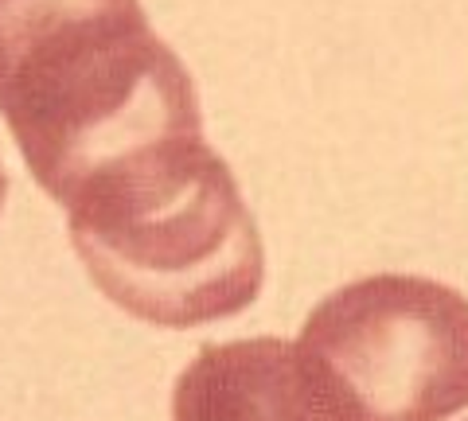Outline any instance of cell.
Instances as JSON below:
<instances>
[{"label": "cell", "mask_w": 468, "mask_h": 421, "mask_svg": "<svg viewBox=\"0 0 468 421\" xmlns=\"http://www.w3.org/2000/svg\"><path fill=\"white\" fill-rule=\"evenodd\" d=\"M0 118L58 207L101 168L203 133L196 82L141 0H0Z\"/></svg>", "instance_id": "cell-1"}, {"label": "cell", "mask_w": 468, "mask_h": 421, "mask_svg": "<svg viewBox=\"0 0 468 421\" xmlns=\"http://www.w3.org/2000/svg\"><path fill=\"white\" fill-rule=\"evenodd\" d=\"M63 211L94 289L133 321L156 328L230 321L266 285L258 223L203 133L156 141L101 168Z\"/></svg>", "instance_id": "cell-2"}, {"label": "cell", "mask_w": 468, "mask_h": 421, "mask_svg": "<svg viewBox=\"0 0 468 421\" xmlns=\"http://www.w3.org/2000/svg\"><path fill=\"white\" fill-rule=\"evenodd\" d=\"M297 347L351 421H449L468 410V297L418 273H371L335 289Z\"/></svg>", "instance_id": "cell-3"}, {"label": "cell", "mask_w": 468, "mask_h": 421, "mask_svg": "<svg viewBox=\"0 0 468 421\" xmlns=\"http://www.w3.org/2000/svg\"><path fill=\"white\" fill-rule=\"evenodd\" d=\"M172 421H351L297 340L207 343L172 386Z\"/></svg>", "instance_id": "cell-4"}, {"label": "cell", "mask_w": 468, "mask_h": 421, "mask_svg": "<svg viewBox=\"0 0 468 421\" xmlns=\"http://www.w3.org/2000/svg\"><path fill=\"white\" fill-rule=\"evenodd\" d=\"M5 199H8V176H5V164H0V211H5Z\"/></svg>", "instance_id": "cell-5"}]
</instances>
